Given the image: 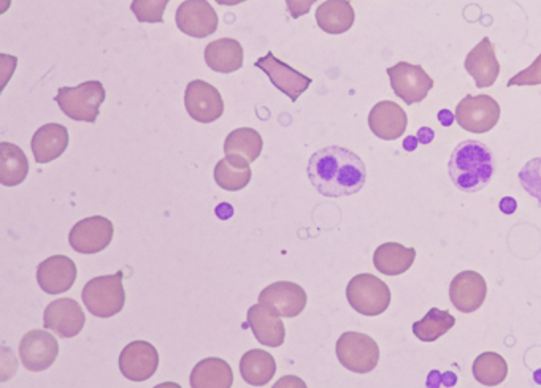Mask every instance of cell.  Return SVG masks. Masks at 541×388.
<instances>
[{"mask_svg": "<svg viewBox=\"0 0 541 388\" xmlns=\"http://www.w3.org/2000/svg\"><path fill=\"white\" fill-rule=\"evenodd\" d=\"M104 84L100 81H86L77 88H61L54 102L58 103L64 115L73 121L93 122L99 118L100 107L105 102Z\"/></svg>", "mask_w": 541, "mask_h": 388, "instance_id": "cell-4", "label": "cell"}, {"mask_svg": "<svg viewBox=\"0 0 541 388\" xmlns=\"http://www.w3.org/2000/svg\"><path fill=\"white\" fill-rule=\"evenodd\" d=\"M29 173V162L20 146L0 143V183L2 186H20Z\"/></svg>", "mask_w": 541, "mask_h": 388, "instance_id": "cell-29", "label": "cell"}, {"mask_svg": "<svg viewBox=\"0 0 541 388\" xmlns=\"http://www.w3.org/2000/svg\"><path fill=\"white\" fill-rule=\"evenodd\" d=\"M189 384L192 388H231L234 373L223 358H205L192 369Z\"/></svg>", "mask_w": 541, "mask_h": 388, "instance_id": "cell-24", "label": "cell"}, {"mask_svg": "<svg viewBox=\"0 0 541 388\" xmlns=\"http://www.w3.org/2000/svg\"><path fill=\"white\" fill-rule=\"evenodd\" d=\"M315 2L318 0H286V7H288L289 15L294 20H299L300 16L308 15Z\"/></svg>", "mask_w": 541, "mask_h": 388, "instance_id": "cell-36", "label": "cell"}, {"mask_svg": "<svg viewBox=\"0 0 541 388\" xmlns=\"http://www.w3.org/2000/svg\"><path fill=\"white\" fill-rule=\"evenodd\" d=\"M177 27L194 39H207L218 31V15L207 0H185L175 15Z\"/></svg>", "mask_w": 541, "mask_h": 388, "instance_id": "cell-11", "label": "cell"}, {"mask_svg": "<svg viewBox=\"0 0 541 388\" xmlns=\"http://www.w3.org/2000/svg\"><path fill=\"white\" fill-rule=\"evenodd\" d=\"M456 324L451 312L432 308L423 319L413 324V333L423 343H435L438 338L446 335Z\"/></svg>", "mask_w": 541, "mask_h": 388, "instance_id": "cell-31", "label": "cell"}, {"mask_svg": "<svg viewBox=\"0 0 541 388\" xmlns=\"http://www.w3.org/2000/svg\"><path fill=\"white\" fill-rule=\"evenodd\" d=\"M113 233L115 227L107 217H88L73 225L69 233V243L78 254H97L110 246Z\"/></svg>", "mask_w": 541, "mask_h": 388, "instance_id": "cell-9", "label": "cell"}, {"mask_svg": "<svg viewBox=\"0 0 541 388\" xmlns=\"http://www.w3.org/2000/svg\"><path fill=\"white\" fill-rule=\"evenodd\" d=\"M508 376V363L502 355L484 352L473 363V377L486 387L502 384Z\"/></svg>", "mask_w": 541, "mask_h": 388, "instance_id": "cell-32", "label": "cell"}, {"mask_svg": "<svg viewBox=\"0 0 541 388\" xmlns=\"http://www.w3.org/2000/svg\"><path fill=\"white\" fill-rule=\"evenodd\" d=\"M346 298L354 311L375 317L388 311L391 290L388 284L370 273L357 274L346 287Z\"/></svg>", "mask_w": 541, "mask_h": 388, "instance_id": "cell-5", "label": "cell"}, {"mask_svg": "<svg viewBox=\"0 0 541 388\" xmlns=\"http://www.w3.org/2000/svg\"><path fill=\"white\" fill-rule=\"evenodd\" d=\"M449 178L462 192L481 191L495 173L491 149L476 140H465L454 149L448 164Z\"/></svg>", "mask_w": 541, "mask_h": 388, "instance_id": "cell-2", "label": "cell"}, {"mask_svg": "<svg viewBox=\"0 0 541 388\" xmlns=\"http://www.w3.org/2000/svg\"><path fill=\"white\" fill-rule=\"evenodd\" d=\"M185 107L194 121L210 124L223 116L224 100L215 86L194 80L186 86Z\"/></svg>", "mask_w": 541, "mask_h": 388, "instance_id": "cell-10", "label": "cell"}, {"mask_svg": "<svg viewBox=\"0 0 541 388\" xmlns=\"http://www.w3.org/2000/svg\"><path fill=\"white\" fill-rule=\"evenodd\" d=\"M123 271L112 276L91 279L81 292V298L88 311L99 319H108L123 311L126 292L123 286Z\"/></svg>", "mask_w": 541, "mask_h": 388, "instance_id": "cell-3", "label": "cell"}, {"mask_svg": "<svg viewBox=\"0 0 541 388\" xmlns=\"http://www.w3.org/2000/svg\"><path fill=\"white\" fill-rule=\"evenodd\" d=\"M416 251L400 243H384L373 254V265L386 276L407 273L415 263Z\"/></svg>", "mask_w": 541, "mask_h": 388, "instance_id": "cell-26", "label": "cell"}, {"mask_svg": "<svg viewBox=\"0 0 541 388\" xmlns=\"http://www.w3.org/2000/svg\"><path fill=\"white\" fill-rule=\"evenodd\" d=\"M205 62L213 72L232 73L243 67V48L238 40L219 39L208 43Z\"/></svg>", "mask_w": 541, "mask_h": 388, "instance_id": "cell-25", "label": "cell"}, {"mask_svg": "<svg viewBox=\"0 0 541 388\" xmlns=\"http://www.w3.org/2000/svg\"><path fill=\"white\" fill-rule=\"evenodd\" d=\"M85 312L72 298L53 301L45 309L43 325L61 338H75L85 327Z\"/></svg>", "mask_w": 541, "mask_h": 388, "instance_id": "cell-15", "label": "cell"}, {"mask_svg": "<svg viewBox=\"0 0 541 388\" xmlns=\"http://www.w3.org/2000/svg\"><path fill=\"white\" fill-rule=\"evenodd\" d=\"M262 146H264V141L258 130L242 127L227 135L224 141V154L231 159L251 164L261 156Z\"/></svg>", "mask_w": 541, "mask_h": 388, "instance_id": "cell-28", "label": "cell"}, {"mask_svg": "<svg viewBox=\"0 0 541 388\" xmlns=\"http://www.w3.org/2000/svg\"><path fill=\"white\" fill-rule=\"evenodd\" d=\"M465 70L475 80L476 88H489L495 84L500 75V62L495 56L494 43L484 37L478 45L467 54Z\"/></svg>", "mask_w": 541, "mask_h": 388, "instance_id": "cell-19", "label": "cell"}, {"mask_svg": "<svg viewBox=\"0 0 541 388\" xmlns=\"http://www.w3.org/2000/svg\"><path fill=\"white\" fill-rule=\"evenodd\" d=\"M407 113L400 105L383 100L372 108L369 115V127L375 137L384 141L397 140L407 130Z\"/></svg>", "mask_w": 541, "mask_h": 388, "instance_id": "cell-20", "label": "cell"}, {"mask_svg": "<svg viewBox=\"0 0 541 388\" xmlns=\"http://www.w3.org/2000/svg\"><path fill=\"white\" fill-rule=\"evenodd\" d=\"M246 324L253 331L254 338L258 339L262 346L280 347L286 338V328L278 314L267 306L254 305L248 309Z\"/></svg>", "mask_w": 541, "mask_h": 388, "instance_id": "cell-21", "label": "cell"}, {"mask_svg": "<svg viewBox=\"0 0 541 388\" xmlns=\"http://www.w3.org/2000/svg\"><path fill=\"white\" fill-rule=\"evenodd\" d=\"M541 84V54L535 59L534 64L529 65L526 70H522L518 75L508 81V86H538Z\"/></svg>", "mask_w": 541, "mask_h": 388, "instance_id": "cell-35", "label": "cell"}, {"mask_svg": "<svg viewBox=\"0 0 541 388\" xmlns=\"http://www.w3.org/2000/svg\"><path fill=\"white\" fill-rule=\"evenodd\" d=\"M219 5H229V7H235V5L242 4L246 0H216Z\"/></svg>", "mask_w": 541, "mask_h": 388, "instance_id": "cell-37", "label": "cell"}, {"mask_svg": "<svg viewBox=\"0 0 541 388\" xmlns=\"http://www.w3.org/2000/svg\"><path fill=\"white\" fill-rule=\"evenodd\" d=\"M254 65L261 69L270 78L273 86L286 94L292 102H297L299 97L310 88L311 81H313L304 73L297 72L288 64L275 58L273 53L265 54L264 58L258 59Z\"/></svg>", "mask_w": 541, "mask_h": 388, "instance_id": "cell-16", "label": "cell"}, {"mask_svg": "<svg viewBox=\"0 0 541 388\" xmlns=\"http://www.w3.org/2000/svg\"><path fill=\"white\" fill-rule=\"evenodd\" d=\"M356 21L350 0H327L316 10V23L330 35L345 34Z\"/></svg>", "mask_w": 541, "mask_h": 388, "instance_id": "cell-23", "label": "cell"}, {"mask_svg": "<svg viewBox=\"0 0 541 388\" xmlns=\"http://www.w3.org/2000/svg\"><path fill=\"white\" fill-rule=\"evenodd\" d=\"M275 373H277L275 358L265 350H250L240 360V374H242L243 381L253 387H264L269 384Z\"/></svg>", "mask_w": 541, "mask_h": 388, "instance_id": "cell-27", "label": "cell"}, {"mask_svg": "<svg viewBox=\"0 0 541 388\" xmlns=\"http://www.w3.org/2000/svg\"><path fill=\"white\" fill-rule=\"evenodd\" d=\"M77 281V265L66 255H53L37 268V282L48 295H59L72 289Z\"/></svg>", "mask_w": 541, "mask_h": 388, "instance_id": "cell-18", "label": "cell"}, {"mask_svg": "<svg viewBox=\"0 0 541 388\" xmlns=\"http://www.w3.org/2000/svg\"><path fill=\"white\" fill-rule=\"evenodd\" d=\"M308 179L324 197H350L364 187L367 168L361 157L342 146L319 149L308 162Z\"/></svg>", "mask_w": 541, "mask_h": 388, "instance_id": "cell-1", "label": "cell"}, {"mask_svg": "<svg viewBox=\"0 0 541 388\" xmlns=\"http://www.w3.org/2000/svg\"><path fill=\"white\" fill-rule=\"evenodd\" d=\"M69 146V130L61 124L40 127L32 137L31 148L37 164H48L66 153Z\"/></svg>", "mask_w": 541, "mask_h": 388, "instance_id": "cell-22", "label": "cell"}, {"mask_svg": "<svg viewBox=\"0 0 541 388\" xmlns=\"http://www.w3.org/2000/svg\"><path fill=\"white\" fill-rule=\"evenodd\" d=\"M386 73L391 78L392 91L407 105L423 102L434 88V80L421 65L399 62L394 67H389Z\"/></svg>", "mask_w": 541, "mask_h": 388, "instance_id": "cell-8", "label": "cell"}, {"mask_svg": "<svg viewBox=\"0 0 541 388\" xmlns=\"http://www.w3.org/2000/svg\"><path fill=\"white\" fill-rule=\"evenodd\" d=\"M58 355V341L48 331L32 330L21 339L20 357L27 371L39 373L51 368Z\"/></svg>", "mask_w": 541, "mask_h": 388, "instance_id": "cell-12", "label": "cell"}, {"mask_svg": "<svg viewBox=\"0 0 541 388\" xmlns=\"http://www.w3.org/2000/svg\"><path fill=\"white\" fill-rule=\"evenodd\" d=\"M215 181L224 191H242L251 181L250 164L224 157L215 167Z\"/></svg>", "mask_w": 541, "mask_h": 388, "instance_id": "cell-30", "label": "cell"}, {"mask_svg": "<svg viewBox=\"0 0 541 388\" xmlns=\"http://www.w3.org/2000/svg\"><path fill=\"white\" fill-rule=\"evenodd\" d=\"M521 184L532 197L537 198L541 205V157L530 160L519 173Z\"/></svg>", "mask_w": 541, "mask_h": 388, "instance_id": "cell-34", "label": "cell"}, {"mask_svg": "<svg viewBox=\"0 0 541 388\" xmlns=\"http://www.w3.org/2000/svg\"><path fill=\"white\" fill-rule=\"evenodd\" d=\"M170 0H132L131 10L140 23H162Z\"/></svg>", "mask_w": 541, "mask_h": 388, "instance_id": "cell-33", "label": "cell"}, {"mask_svg": "<svg viewBox=\"0 0 541 388\" xmlns=\"http://www.w3.org/2000/svg\"><path fill=\"white\" fill-rule=\"evenodd\" d=\"M500 105L491 96H467L457 103L456 121L472 134H486L500 121Z\"/></svg>", "mask_w": 541, "mask_h": 388, "instance_id": "cell-7", "label": "cell"}, {"mask_svg": "<svg viewBox=\"0 0 541 388\" xmlns=\"http://www.w3.org/2000/svg\"><path fill=\"white\" fill-rule=\"evenodd\" d=\"M259 303L272 309L280 317H297L307 306V293L294 282H275L259 293Z\"/></svg>", "mask_w": 541, "mask_h": 388, "instance_id": "cell-14", "label": "cell"}, {"mask_svg": "<svg viewBox=\"0 0 541 388\" xmlns=\"http://www.w3.org/2000/svg\"><path fill=\"white\" fill-rule=\"evenodd\" d=\"M158 366V350L146 341L127 344L119 355V369L123 376L132 382L148 381L154 376Z\"/></svg>", "mask_w": 541, "mask_h": 388, "instance_id": "cell-13", "label": "cell"}, {"mask_svg": "<svg viewBox=\"0 0 541 388\" xmlns=\"http://www.w3.org/2000/svg\"><path fill=\"white\" fill-rule=\"evenodd\" d=\"M488 297V284L476 271H462L451 281L449 300L464 314L478 311Z\"/></svg>", "mask_w": 541, "mask_h": 388, "instance_id": "cell-17", "label": "cell"}, {"mask_svg": "<svg viewBox=\"0 0 541 388\" xmlns=\"http://www.w3.org/2000/svg\"><path fill=\"white\" fill-rule=\"evenodd\" d=\"M338 362L353 373H372L380 362V347L375 339L364 333L348 331L337 341Z\"/></svg>", "mask_w": 541, "mask_h": 388, "instance_id": "cell-6", "label": "cell"}]
</instances>
